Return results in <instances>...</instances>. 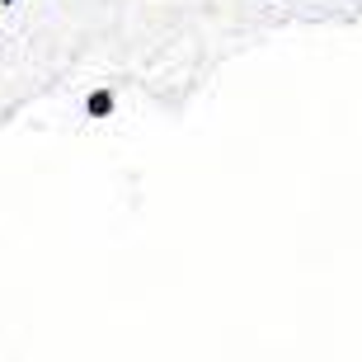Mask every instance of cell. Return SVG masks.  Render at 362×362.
<instances>
[{
	"label": "cell",
	"mask_w": 362,
	"mask_h": 362,
	"mask_svg": "<svg viewBox=\"0 0 362 362\" xmlns=\"http://www.w3.org/2000/svg\"><path fill=\"white\" fill-rule=\"evenodd\" d=\"M85 108H90V118H108V113H113V94H108V90H94Z\"/></svg>",
	"instance_id": "cell-1"
},
{
	"label": "cell",
	"mask_w": 362,
	"mask_h": 362,
	"mask_svg": "<svg viewBox=\"0 0 362 362\" xmlns=\"http://www.w3.org/2000/svg\"><path fill=\"white\" fill-rule=\"evenodd\" d=\"M0 5H14V0H0Z\"/></svg>",
	"instance_id": "cell-2"
}]
</instances>
